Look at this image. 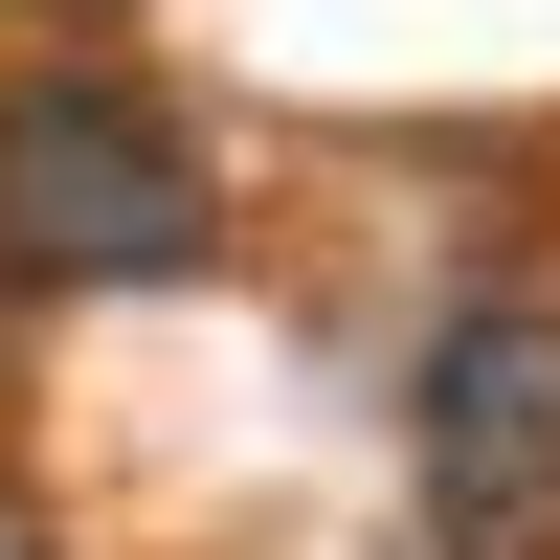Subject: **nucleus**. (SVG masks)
Returning <instances> with one entry per match:
<instances>
[{
  "instance_id": "obj_1",
  "label": "nucleus",
  "mask_w": 560,
  "mask_h": 560,
  "mask_svg": "<svg viewBox=\"0 0 560 560\" xmlns=\"http://www.w3.org/2000/svg\"><path fill=\"white\" fill-rule=\"evenodd\" d=\"M202 269V158L179 113H135L113 68L0 90V292H179Z\"/></svg>"
},
{
  "instance_id": "obj_2",
  "label": "nucleus",
  "mask_w": 560,
  "mask_h": 560,
  "mask_svg": "<svg viewBox=\"0 0 560 560\" xmlns=\"http://www.w3.org/2000/svg\"><path fill=\"white\" fill-rule=\"evenodd\" d=\"M404 471L448 560H560V292H471L404 359Z\"/></svg>"
},
{
  "instance_id": "obj_3",
  "label": "nucleus",
  "mask_w": 560,
  "mask_h": 560,
  "mask_svg": "<svg viewBox=\"0 0 560 560\" xmlns=\"http://www.w3.org/2000/svg\"><path fill=\"white\" fill-rule=\"evenodd\" d=\"M0 560H45V538H23V516H0Z\"/></svg>"
}]
</instances>
